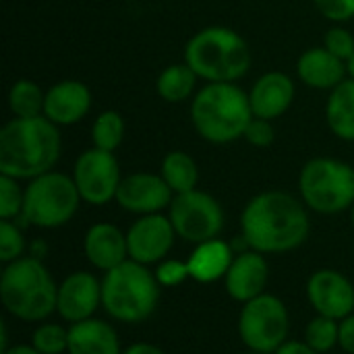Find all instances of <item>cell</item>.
<instances>
[{"instance_id": "cell-1", "label": "cell", "mask_w": 354, "mask_h": 354, "mask_svg": "<svg viewBox=\"0 0 354 354\" xmlns=\"http://www.w3.org/2000/svg\"><path fill=\"white\" fill-rule=\"evenodd\" d=\"M311 232V220L303 199L286 191H263L249 199L241 214V236L247 247L263 255L290 253Z\"/></svg>"}, {"instance_id": "cell-2", "label": "cell", "mask_w": 354, "mask_h": 354, "mask_svg": "<svg viewBox=\"0 0 354 354\" xmlns=\"http://www.w3.org/2000/svg\"><path fill=\"white\" fill-rule=\"evenodd\" d=\"M60 131L46 116L12 118L0 131V174L31 180L60 158Z\"/></svg>"}, {"instance_id": "cell-3", "label": "cell", "mask_w": 354, "mask_h": 354, "mask_svg": "<svg viewBox=\"0 0 354 354\" xmlns=\"http://www.w3.org/2000/svg\"><path fill=\"white\" fill-rule=\"evenodd\" d=\"M251 120L249 93L236 83H207L193 95L191 122L197 135L214 145H226L245 137Z\"/></svg>"}, {"instance_id": "cell-4", "label": "cell", "mask_w": 354, "mask_h": 354, "mask_svg": "<svg viewBox=\"0 0 354 354\" xmlns=\"http://www.w3.org/2000/svg\"><path fill=\"white\" fill-rule=\"evenodd\" d=\"M56 299L58 286L41 259L23 255L4 266L0 274V301L15 319L41 324L56 313Z\"/></svg>"}, {"instance_id": "cell-5", "label": "cell", "mask_w": 354, "mask_h": 354, "mask_svg": "<svg viewBox=\"0 0 354 354\" xmlns=\"http://www.w3.org/2000/svg\"><path fill=\"white\" fill-rule=\"evenodd\" d=\"M185 62L207 83H234L249 73L251 50L241 33L214 25L187 41Z\"/></svg>"}, {"instance_id": "cell-6", "label": "cell", "mask_w": 354, "mask_h": 354, "mask_svg": "<svg viewBox=\"0 0 354 354\" xmlns=\"http://www.w3.org/2000/svg\"><path fill=\"white\" fill-rule=\"evenodd\" d=\"M160 282L147 266L127 259L102 278V309L120 324L149 319L160 303Z\"/></svg>"}, {"instance_id": "cell-7", "label": "cell", "mask_w": 354, "mask_h": 354, "mask_svg": "<svg viewBox=\"0 0 354 354\" xmlns=\"http://www.w3.org/2000/svg\"><path fill=\"white\" fill-rule=\"evenodd\" d=\"M299 193L315 214H342L354 205V168L336 158H313L299 174Z\"/></svg>"}, {"instance_id": "cell-8", "label": "cell", "mask_w": 354, "mask_h": 354, "mask_svg": "<svg viewBox=\"0 0 354 354\" xmlns=\"http://www.w3.org/2000/svg\"><path fill=\"white\" fill-rule=\"evenodd\" d=\"M81 201L73 176L50 170L27 183L23 214L17 220L37 228H60L73 220Z\"/></svg>"}, {"instance_id": "cell-9", "label": "cell", "mask_w": 354, "mask_h": 354, "mask_svg": "<svg viewBox=\"0 0 354 354\" xmlns=\"http://www.w3.org/2000/svg\"><path fill=\"white\" fill-rule=\"evenodd\" d=\"M288 309L276 295L263 292L239 313V338L251 353L274 354L288 340Z\"/></svg>"}, {"instance_id": "cell-10", "label": "cell", "mask_w": 354, "mask_h": 354, "mask_svg": "<svg viewBox=\"0 0 354 354\" xmlns=\"http://www.w3.org/2000/svg\"><path fill=\"white\" fill-rule=\"evenodd\" d=\"M168 218L178 239L191 245L220 239V232L224 230L226 222L220 201L199 189L174 195L168 207Z\"/></svg>"}, {"instance_id": "cell-11", "label": "cell", "mask_w": 354, "mask_h": 354, "mask_svg": "<svg viewBox=\"0 0 354 354\" xmlns=\"http://www.w3.org/2000/svg\"><path fill=\"white\" fill-rule=\"evenodd\" d=\"M73 180L85 203L106 205L114 201L122 180L114 151H104L97 147L85 149L73 166Z\"/></svg>"}, {"instance_id": "cell-12", "label": "cell", "mask_w": 354, "mask_h": 354, "mask_svg": "<svg viewBox=\"0 0 354 354\" xmlns=\"http://www.w3.org/2000/svg\"><path fill=\"white\" fill-rule=\"evenodd\" d=\"M176 236L178 234L168 216L164 214L139 216L127 230L129 259L143 263L147 268L158 266L172 251Z\"/></svg>"}, {"instance_id": "cell-13", "label": "cell", "mask_w": 354, "mask_h": 354, "mask_svg": "<svg viewBox=\"0 0 354 354\" xmlns=\"http://www.w3.org/2000/svg\"><path fill=\"white\" fill-rule=\"evenodd\" d=\"M307 301L317 315L342 322L354 313L353 282L338 270L322 268L307 280Z\"/></svg>"}, {"instance_id": "cell-14", "label": "cell", "mask_w": 354, "mask_h": 354, "mask_svg": "<svg viewBox=\"0 0 354 354\" xmlns=\"http://www.w3.org/2000/svg\"><path fill=\"white\" fill-rule=\"evenodd\" d=\"M172 199L174 193L168 187V183L162 178V174L135 172L120 180L114 201L129 214L149 216L168 209Z\"/></svg>"}, {"instance_id": "cell-15", "label": "cell", "mask_w": 354, "mask_h": 354, "mask_svg": "<svg viewBox=\"0 0 354 354\" xmlns=\"http://www.w3.org/2000/svg\"><path fill=\"white\" fill-rule=\"evenodd\" d=\"M102 307V280L89 272H73L58 284L56 313L62 322L79 324L91 319Z\"/></svg>"}, {"instance_id": "cell-16", "label": "cell", "mask_w": 354, "mask_h": 354, "mask_svg": "<svg viewBox=\"0 0 354 354\" xmlns=\"http://www.w3.org/2000/svg\"><path fill=\"white\" fill-rule=\"evenodd\" d=\"M268 280H270V266L266 255L253 249H245L234 257L224 278V286L232 301L245 305L266 292Z\"/></svg>"}, {"instance_id": "cell-17", "label": "cell", "mask_w": 354, "mask_h": 354, "mask_svg": "<svg viewBox=\"0 0 354 354\" xmlns=\"http://www.w3.org/2000/svg\"><path fill=\"white\" fill-rule=\"evenodd\" d=\"M91 108V91L85 83L66 79L54 83L44 97V116L56 127L77 124Z\"/></svg>"}, {"instance_id": "cell-18", "label": "cell", "mask_w": 354, "mask_h": 354, "mask_svg": "<svg viewBox=\"0 0 354 354\" xmlns=\"http://www.w3.org/2000/svg\"><path fill=\"white\" fill-rule=\"evenodd\" d=\"M83 251L87 261L106 274L129 259L127 232L110 222H97L85 232Z\"/></svg>"}, {"instance_id": "cell-19", "label": "cell", "mask_w": 354, "mask_h": 354, "mask_svg": "<svg viewBox=\"0 0 354 354\" xmlns=\"http://www.w3.org/2000/svg\"><path fill=\"white\" fill-rule=\"evenodd\" d=\"M295 93H297L295 81L286 73L272 71L261 75L249 91L253 116L266 120L280 118L290 108Z\"/></svg>"}, {"instance_id": "cell-20", "label": "cell", "mask_w": 354, "mask_h": 354, "mask_svg": "<svg viewBox=\"0 0 354 354\" xmlns=\"http://www.w3.org/2000/svg\"><path fill=\"white\" fill-rule=\"evenodd\" d=\"M297 75L301 83H305L311 89L332 91L346 79L348 68L344 60H340L328 48L322 46V48H309L299 56Z\"/></svg>"}, {"instance_id": "cell-21", "label": "cell", "mask_w": 354, "mask_h": 354, "mask_svg": "<svg viewBox=\"0 0 354 354\" xmlns=\"http://www.w3.org/2000/svg\"><path fill=\"white\" fill-rule=\"evenodd\" d=\"M234 249L222 239H212L205 243L195 245L191 251L187 266L191 280L199 284H212L218 280H224L232 261H234Z\"/></svg>"}, {"instance_id": "cell-22", "label": "cell", "mask_w": 354, "mask_h": 354, "mask_svg": "<svg viewBox=\"0 0 354 354\" xmlns=\"http://www.w3.org/2000/svg\"><path fill=\"white\" fill-rule=\"evenodd\" d=\"M68 354H122L118 332L104 319H85L68 326Z\"/></svg>"}, {"instance_id": "cell-23", "label": "cell", "mask_w": 354, "mask_h": 354, "mask_svg": "<svg viewBox=\"0 0 354 354\" xmlns=\"http://www.w3.org/2000/svg\"><path fill=\"white\" fill-rule=\"evenodd\" d=\"M326 120L338 139L354 141V79H344L330 91L326 104Z\"/></svg>"}, {"instance_id": "cell-24", "label": "cell", "mask_w": 354, "mask_h": 354, "mask_svg": "<svg viewBox=\"0 0 354 354\" xmlns=\"http://www.w3.org/2000/svg\"><path fill=\"white\" fill-rule=\"evenodd\" d=\"M160 174L168 183V187L172 189L174 195L195 191L197 185H199V166H197V162L187 151H180V149L168 151L164 156L162 166H160Z\"/></svg>"}, {"instance_id": "cell-25", "label": "cell", "mask_w": 354, "mask_h": 354, "mask_svg": "<svg viewBox=\"0 0 354 354\" xmlns=\"http://www.w3.org/2000/svg\"><path fill=\"white\" fill-rule=\"evenodd\" d=\"M197 79H199L197 73L187 62L170 64L160 73V77L156 81V91L164 102L180 104V102H185V100H189V97H193L197 93L195 91Z\"/></svg>"}, {"instance_id": "cell-26", "label": "cell", "mask_w": 354, "mask_h": 354, "mask_svg": "<svg viewBox=\"0 0 354 354\" xmlns=\"http://www.w3.org/2000/svg\"><path fill=\"white\" fill-rule=\"evenodd\" d=\"M44 97L46 91H41L35 81L19 79L8 91V108L15 118L44 116Z\"/></svg>"}, {"instance_id": "cell-27", "label": "cell", "mask_w": 354, "mask_h": 354, "mask_svg": "<svg viewBox=\"0 0 354 354\" xmlns=\"http://www.w3.org/2000/svg\"><path fill=\"white\" fill-rule=\"evenodd\" d=\"M124 139V120L116 110H104L91 127L93 147L104 151H116Z\"/></svg>"}, {"instance_id": "cell-28", "label": "cell", "mask_w": 354, "mask_h": 354, "mask_svg": "<svg viewBox=\"0 0 354 354\" xmlns=\"http://www.w3.org/2000/svg\"><path fill=\"white\" fill-rule=\"evenodd\" d=\"M311 348H315L319 354L330 353L338 346L340 340V322L315 315L307 328H305V338H303Z\"/></svg>"}, {"instance_id": "cell-29", "label": "cell", "mask_w": 354, "mask_h": 354, "mask_svg": "<svg viewBox=\"0 0 354 354\" xmlns=\"http://www.w3.org/2000/svg\"><path fill=\"white\" fill-rule=\"evenodd\" d=\"M31 344L41 354H62L68 351V328L62 324L41 322L31 336Z\"/></svg>"}, {"instance_id": "cell-30", "label": "cell", "mask_w": 354, "mask_h": 354, "mask_svg": "<svg viewBox=\"0 0 354 354\" xmlns=\"http://www.w3.org/2000/svg\"><path fill=\"white\" fill-rule=\"evenodd\" d=\"M25 189L19 180L6 174H0V220H17L23 214Z\"/></svg>"}, {"instance_id": "cell-31", "label": "cell", "mask_w": 354, "mask_h": 354, "mask_svg": "<svg viewBox=\"0 0 354 354\" xmlns=\"http://www.w3.org/2000/svg\"><path fill=\"white\" fill-rule=\"evenodd\" d=\"M27 243L23 230L12 220H0V261L6 266L25 255Z\"/></svg>"}, {"instance_id": "cell-32", "label": "cell", "mask_w": 354, "mask_h": 354, "mask_svg": "<svg viewBox=\"0 0 354 354\" xmlns=\"http://www.w3.org/2000/svg\"><path fill=\"white\" fill-rule=\"evenodd\" d=\"M153 274H156L162 288H176L183 282L191 280L189 266H187V261H180V259H164V261H160Z\"/></svg>"}, {"instance_id": "cell-33", "label": "cell", "mask_w": 354, "mask_h": 354, "mask_svg": "<svg viewBox=\"0 0 354 354\" xmlns=\"http://www.w3.org/2000/svg\"><path fill=\"white\" fill-rule=\"evenodd\" d=\"M324 48H328L340 60L348 62L354 54V35L344 27H332L324 37Z\"/></svg>"}, {"instance_id": "cell-34", "label": "cell", "mask_w": 354, "mask_h": 354, "mask_svg": "<svg viewBox=\"0 0 354 354\" xmlns=\"http://www.w3.org/2000/svg\"><path fill=\"white\" fill-rule=\"evenodd\" d=\"M315 8L334 23H346L354 17V0H313Z\"/></svg>"}, {"instance_id": "cell-35", "label": "cell", "mask_w": 354, "mask_h": 354, "mask_svg": "<svg viewBox=\"0 0 354 354\" xmlns=\"http://www.w3.org/2000/svg\"><path fill=\"white\" fill-rule=\"evenodd\" d=\"M274 137H276V133H274L272 120L253 116V120L249 122L243 139H247L253 147H270L274 143Z\"/></svg>"}, {"instance_id": "cell-36", "label": "cell", "mask_w": 354, "mask_h": 354, "mask_svg": "<svg viewBox=\"0 0 354 354\" xmlns=\"http://www.w3.org/2000/svg\"><path fill=\"white\" fill-rule=\"evenodd\" d=\"M338 346L346 354H354V313L340 322V340Z\"/></svg>"}, {"instance_id": "cell-37", "label": "cell", "mask_w": 354, "mask_h": 354, "mask_svg": "<svg viewBox=\"0 0 354 354\" xmlns=\"http://www.w3.org/2000/svg\"><path fill=\"white\" fill-rule=\"evenodd\" d=\"M274 354H319L311 348L305 340H286Z\"/></svg>"}, {"instance_id": "cell-38", "label": "cell", "mask_w": 354, "mask_h": 354, "mask_svg": "<svg viewBox=\"0 0 354 354\" xmlns=\"http://www.w3.org/2000/svg\"><path fill=\"white\" fill-rule=\"evenodd\" d=\"M122 354H166L160 346L156 344H147V342H137L129 348H124Z\"/></svg>"}, {"instance_id": "cell-39", "label": "cell", "mask_w": 354, "mask_h": 354, "mask_svg": "<svg viewBox=\"0 0 354 354\" xmlns=\"http://www.w3.org/2000/svg\"><path fill=\"white\" fill-rule=\"evenodd\" d=\"M0 354H41L33 348V344H15V346H8L6 351H2Z\"/></svg>"}, {"instance_id": "cell-40", "label": "cell", "mask_w": 354, "mask_h": 354, "mask_svg": "<svg viewBox=\"0 0 354 354\" xmlns=\"http://www.w3.org/2000/svg\"><path fill=\"white\" fill-rule=\"evenodd\" d=\"M346 68H348V77H351V79H354V54L351 56V60L346 62Z\"/></svg>"}, {"instance_id": "cell-41", "label": "cell", "mask_w": 354, "mask_h": 354, "mask_svg": "<svg viewBox=\"0 0 354 354\" xmlns=\"http://www.w3.org/2000/svg\"><path fill=\"white\" fill-rule=\"evenodd\" d=\"M351 220H353V226H354V205L351 207Z\"/></svg>"}, {"instance_id": "cell-42", "label": "cell", "mask_w": 354, "mask_h": 354, "mask_svg": "<svg viewBox=\"0 0 354 354\" xmlns=\"http://www.w3.org/2000/svg\"><path fill=\"white\" fill-rule=\"evenodd\" d=\"M243 354H259V353H251V351H247V353H243Z\"/></svg>"}]
</instances>
